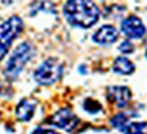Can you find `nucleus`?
Masks as SVG:
<instances>
[{"label": "nucleus", "instance_id": "obj_2", "mask_svg": "<svg viewBox=\"0 0 147 134\" xmlns=\"http://www.w3.org/2000/svg\"><path fill=\"white\" fill-rule=\"evenodd\" d=\"M34 56V47L29 42H23L11 53L5 64V75L10 79H15L26 67L29 60Z\"/></svg>", "mask_w": 147, "mask_h": 134}, {"label": "nucleus", "instance_id": "obj_4", "mask_svg": "<svg viewBox=\"0 0 147 134\" xmlns=\"http://www.w3.org/2000/svg\"><path fill=\"white\" fill-rule=\"evenodd\" d=\"M63 73L61 64L55 58H48L34 72V80L41 85H51L57 81Z\"/></svg>", "mask_w": 147, "mask_h": 134}, {"label": "nucleus", "instance_id": "obj_7", "mask_svg": "<svg viewBox=\"0 0 147 134\" xmlns=\"http://www.w3.org/2000/svg\"><path fill=\"white\" fill-rule=\"evenodd\" d=\"M106 93L108 99L119 108L127 107L131 100V89L127 87H109Z\"/></svg>", "mask_w": 147, "mask_h": 134}, {"label": "nucleus", "instance_id": "obj_16", "mask_svg": "<svg viewBox=\"0 0 147 134\" xmlns=\"http://www.w3.org/2000/svg\"><path fill=\"white\" fill-rule=\"evenodd\" d=\"M146 57H147V50H146Z\"/></svg>", "mask_w": 147, "mask_h": 134}, {"label": "nucleus", "instance_id": "obj_3", "mask_svg": "<svg viewBox=\"0 0 147 134\" xmlns=\"http://www.w3.org/2000/svg\"><path fill=\"white\" fill-rule=\"evenodd\" d=\"M23 29V22L19 16H11L0 23V61L4 58L12 41Z\"/></svg>", "mask_w": 147, "mask_h": 134}, {"label": "nucleus", "instance_id": "obj_11", "mask_svg": "<svg viewBox=\"0 0 147 134\" xmlns=\"http://www.w3.org/2000/svg\"><path fill=\"white\" fill-rule=\"evenodd\" d=\"M121 131L124 134H146L147 133V122H132L127 123Z\"/></svg>", "mask_w": 147, "mask_h": 134}, {"label": "nucleus", "instance_id": "obj_14", "mask_svg": "<svg viewBox=\"0 0 147 134\" xmlns=\"http://www.w3.org/2000/svg\"><path fill=\"white\" fill-rule=\"evenodd\" d=\"M119 50H120V53H123V54H131V53H134V50H135V46L132 45L131 41H123L119 45Z\"/></svg>", "mask_w": 147, "mask_h": 134}, {"label": "nucleus", "instance_id": "obj_15", "mask_svg": "<svg viewBox=\"0 0 147 134\" xmlns=\"http://www.w3.org/2000/svg\"><path fill=\"white\" fill-rule=\"evenodd\" d=\"M32 134H59V133L53 131V130H45V129H41V127H37Z\"/></svg>", "mask_w": 147, "mask_h": 134}, {"label": "nucleus", "instance_id": "obj_5", "mask_svg": "<svg viewBox=\"0 0 147 134\" xmlns=\"http://www.w3.org/2000/svg\"><path fill=\"white\" fill-rule=\"evenodd\" d=\"M49 123L63 130L71 131V130L76 127V125L79 123V119L69 108H61V110H59L57 113H55L51 117Z\"/></svg>", "mask_w": 147, "mask_h": 134}, {"label": "nucleus", "instance_id": "obj_13", "mask_svg": "<svg viewBox=\"0 0 147 134\" xmlns=\"http://www.w3.org/2000/svg\"><path fill=\"white\" fill-rule=\"evenodd\" d=\"M83 108L87 111V113L95 114V113H98V111H101L102 107H101V104L98 103L97 100H94V99H87L83 104Z\"/></svg>", "mask_w": 147, "mask_h": 134}, {"label": "nucleus", "instance_id": "obj_1", "mask_svg": "<svg viewBox=\"0 0 147 134\" xmlns=\"http://www.w3.org/2000/svg\"><path fill=\"white\" fill-rule=\"evenodd\" d=\"M63 14L69 25L82 29L94 26L100 18V10L93 0H67Z\"/></svg>", "mask_w": 147, "mask_h": 134}, {"label": "nucleus", "instance_id": "obj_12", "mask_svg": "<svg viewBox=\"0 0 147 134\" xmlns=\"http://www.w3.org/2000/svg\"><path fill=\"white\" fill-rule=\"evenodd\" d=\"M110 123H112L113 127L121 130L128 123V118H127V115H124V114H117L116 117H113V118L110 119Z\"/></svg>", "mask_w": 147, "mask_h": 134}, {"label": "nucleus", "instance_id": "obj_8", "mask_svg": "<svg viewBox=\"0 0 147 134\" xmlns=\"http://www.w3.org/2000/svg\"><path fill=\"white\" fill-rule=\"evenodd\" d=\"M117 37H119V31L110 25H105L94 33L93 41L98 45H110L117 39Z\"/></svg>", "mask_w": 147, "mask_h": 134}, {"label": "nucleus", "instance_id": "obj_9", "mask_svg": "<svg viewBox=\"0 0 147 134\" xmlns=\"http://www.w3.org/2000/svg\"><path fill=\"white\" fill-rule=\"evenodd\" d=\"M34 111H36V103L29 99H23L16 106V118L22 122H27L33 118Z\"/></svg>", "mask_w": 147, "mask_h": 134}, {"label": "nucleus", "instance_id": "obj_10", "mask_svg": "<svg viewBox=\"0 0 147 134\" xmlns=\"http://www.w3.org/2000/svg\"><path fill=\"white\" fill-rule=\"evenodd\" d=\"M113 71L117 75H131L135 71V65L132 64L127 57H117L113 62Z\"/></svg>", "mask_w": 147, "mask_h": 134}, {"label": "nucleus", "instance_id": "obj_6", "mask_svg": "<svg viewBox=\"0 0 147 134\" xmlns=\"http://www.w3.org/2000/svg\"><path fill=\"white\" fill-rule=\"evenodd\" d=\"M121 33L131 39H138L146 34V27L138 16H128L121 22Z\"/></svg>", "mask_w": 147, "mask_h": 134}]
</instances>
